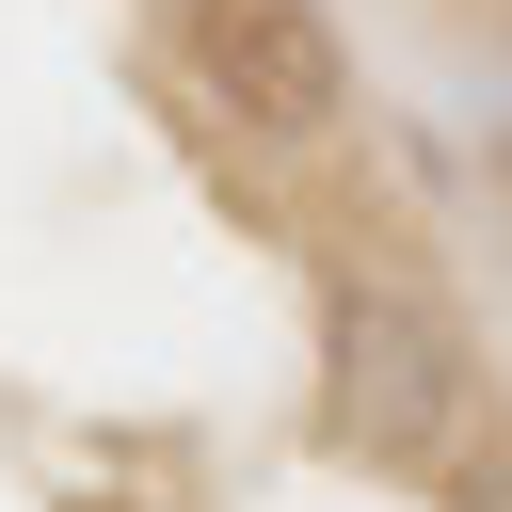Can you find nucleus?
<instances>
[{
    "instance_id": "obj_1",
    "label": "nucleus",
    "mask_w": 512,
    "mask_h": 512,
    "mask_svg": "<svg viewBox=\"0 0 512 512\" xmlns=\"http://www.w3.org/2000/svg\"><path fill=\"white\" fill-rule=\"evenodd\" d=\"M320 432L368 464V480H448L480 448V352L432 288L400 272H352L320 304Z\"/></svg>"
},
{
    "instance_id": "obj_2",
    "label": "nucleus",
    "mask_w": 512,
    "mask_h": 512,
    "mask_svg": "<svg viewBox=\"0 0 512 512\" xmlns=\"http://www.w3.org/2000/svg\"><path fill=\"white\" fill-rule=\"evenodd\" d=\"M176 64L240 144H320L352 112V32L320 0H176Z\"/></svg>"
},
{
    "instance_id": "obj_3",
    "label": "nucleus",
    "mask_w": 512,
    "mask_h": 512,
    "mask_svg": "<svg viewBox=\"0 0 512 512\" xmlns=\"http://www.w3.org/2000/svg\"><path fill=\"white\" fill-rule=\"evenodd\" d=\"M448 480H464V512H512V416H496V432H480V448H464Z\"/></svg>"
}]
</instances>
